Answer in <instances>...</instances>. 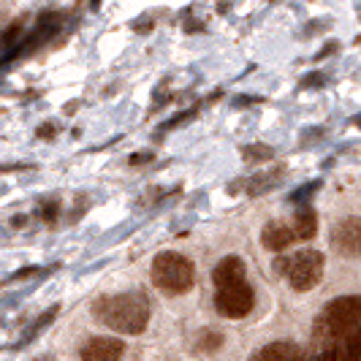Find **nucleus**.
Masks as SVG:
<instances>
[{
  "mask_svg": "<svg viewBox=\"0 0 361 361\" xmlns=\"http://www.w3.org/2000/svg\"><path fill=\"white\" fill-rule=\"evenodd\" d=\"M312 340L321 350H340L361 361V296H340L329 302L315 321Z\"/></svg>",
  "mask_w": 361,
  "mask_h": 361,
  "instance_id": "nucleus-1",
  "label": "nucleus"
},
{
  "mask_svg": "<svg viewBox=\"0 0 361 361\" xmlns=\"http://www.w3.org/2000/svg\"><path fill=\"white\" fill-rule=\"evenodd\" d=\"M95 318L117 331V334H128L136 337L142 334L149 324V302L145 293L139 290H128V293H114V296H104L95 307Z\"/></svg>",
  "mask_w": 361,
  "mask_h": 361,
  "instance_id": "nucleus-2",
  "label": "nucleus"
},
{
  "mask_svg": "<svg viewBox=\"0 0 361 361\" xmlns=\"http://www.w3.org/2000/svg\"><path fill=\"white\" fill-rule=\"evenodd\" d=\"M152 283L169 296L188 293L196 283V267H193L190 258L174 253V250L158 253L152 261Z\"/></svg>",
  "mask_w": 361,
  "mask_h": 361,
  "instance_id": "nucleus-3",
  "label": "nucleus"
},
{
  "mask_svg": "<svg viewBox=\"0 0 361 361\" xmlns=\"http://www.w3.org/2000/svg\"><path fill=\"white\" fill-rule=\"evenodd\" d=\"M324 267L326 258L318 250H302V253L290 255V258H280L274 264V269L280 271V274H286L290 288L299 290V293L312 290L324 280Z\"/></svg>",
  "mask_w": 361,
  "mask_h": 361,
  "instance_id": "nucleus-4",
  "label": "nucleus"
},
{
  "mask_svg": "<svg viewBox=\"0 0 361 361\" xmlns=\"http://www.w3.org/2000/svg\"><path fill=\"white\" fill-rule=\"evenodd\" d=\"M63 27V14L60 11H44L41 17L36 19V25H33V30L27 33V36L19 41L14 49H8V52L3 54V60H0V66H8L11 60H17L22 54L27 52H36L41 44H47V41H52L54 33Z\"/></svg>",
  "mask_w": 361,
  "mask_h": 361,
  "instance_id": "nucleus-5",
  "label": "nucleus"
},
{
  "mask_svg": "<svg viewBox=\"0 0 361 361\" xmlns=\"http://www.w3.org/2000/svg\"><path fill=\"white\" fill-rule=\"evenodd\" d=\"M253 305H255V293L245 280L234 283V286H223L215 293V310L223 318H231V321L245 318L253 310Z\"/></svg>",
  "mask_w": 361,
  "mask_h": 361,
  "instance_id": "nucleus-6",
  "label": "nucleus"
},
{
  "mask_svg": "<svg viewBox=\"0 0 361 361\" xmlns=\"http://www.w3.org/2000/svg\"><path fill=\"white\" fill-rule=\"evenodd\" d=\"M331 247L345 258H361V217H345L331 228Z\"/></svg>",
  "mask_w": 361,
  "mask_h": 361,
  "instance_id": "nucleus-7",
  "label": "nucleus"
},
{
  "mask_svg": "<svg viewBox=\"0 0 361 361\" xmlns=\"http://www.w3.org/2000/svg\"><path fill=\"white\" fill-rule=\"evenodd\" d=\"M126 345L117 337H90L82 345L79 359L82 361H123Z\"/></svg>",
  "mask_w": 361,
  "mask_h": 361,
  "instance_id": "nucleus-8",
  "label": "nucleus"
},
{
  "mask_svg": "<svg viewBox=\"0 0 361 361\" xmlns=\"http://www.w3.org/2000/svg\"><path fill=\"white\" fill-rule=\"evenodd\" d=\"M293 239H296L293 228L286 226V223H280V220L267 223V226H264V231H261V245H264L267 250H271V253H283Z\"/></svg>",
  "mask_w": 361,
  "mask_h": 361,
  "instance_id": "nucleus-9",
  "label": "nucleus"
},
{
  "mask_svg": "<svg viewBox=\"0 0 361 361\" xmlns=\"http://www.w3.org/2000/svg\"><path fill=\"white\" fill-rule=\"evenodd\" d=\"M212 280H215L217 288L242 283V280H245V261H242L239 255H226V258H220L217 267L212 269Z\"/></svg>",
  "mask_w": 361,
  "mask_h": 361,
  "instance_id": "nucleus-10",
  "label": "nucleus"
},
{
  "mask_svg": "<svg viewBox=\"0 0 361 361\" xmlns=\"http://www.w3.org/2000/svg\"><path fill=\"white\" fill-rule=\"evenodd\" d=\"M250 361H302V350L293 343H269L255 350Z\"/></svg>",
  "mask_w": 361,
  "mask_h": 361,
  "instance_id": "nucleus-11",
  "label": "nucleus"
},
{
  "mask_svg": "<svg viewBox=\"0 0 361 361\" xmlns=\"http://www.w3.org/2000/svg\"><path fill=\"white\" fill-rule=\"evenodd\" d=\"M283 174H286V169H283V166H277V169H271V171H261V174L250 177V180L245 182L247 196H264V193H269L271 188H277V185H280Z\"/></svg>",
  "mask_w": 361,
  "mask_h": 361,
  "instance_id": "nucleus-12",
  "label": "nucleus"
},
{
  "mask_svg": "<svg viewBox=\"0 0 361 361\" xmlns=\"http://www.w3.org/2000/svg\"><path fill=\"white\" fill-rule=\"evenodd\" d=\"M290 228H293L296 239H302V242L312 239V236L318 234V215H315V209L307 207V204H302V209L296 212L293 223H290Z\"/></svg>",
  "mask_w": 361,
  "mask_h": 361,
  "instance_id": "nucleus-13",
  "label": "nucleus"
},
{
  "mask_svg": "<svg viewBox=\"0 0 361 361\" xmlns=\"http://www.w3.org/2000/svg\"><path fill=\"white\" fill-rule=\"evenodd\" d=\"M57 305H54L52 310H47V312H44V315H41V318H36V321H33V326H27V331H25V337H22V340H19V345H25V343H30V340H33V337H38V331H41V329H47V326L52 324L54 318H57Z\"/></svg>",
  "mask_w": 361,
  "mask_h": 361,
  "instance_id": "nucleus-14",
  "label": "nucleus"
},
{
  "mask_svg": "<svg viewBox=\"0 0 361 361\" xmlns=\"http://www.w3.org/2000/svg\"><path fill=\"white\" fill-rule=\"evenodd\" d=\"M22 30H25V19H17V22L3 33V38H0V49H6V52H8V49H14L19 41L25 38L22 36Z\"/></svg>",
  "mask_w": 361,
  "mask_h": 361,
  "instance_id": "nucleus-15",
  "label": "nucleus"
},
{
  "mask_svg": "<svg viewBox=\"0 0 361 361\" xmlns=\"http://www.w3.org/2000/svg\"><path fill=\"white\" fill-rule=\"evenodd\" d=\"M242 155H245L247 163H261V161H271L274 158V149L269 145H250L242 149Z\"/></svg>",
  "mask_w": 361,
  "mask_h": 361,
  "instance_id": "nucleus-16",
  "label": "nucleus"
},
{
  "mask_svg": "<svg viewBox=\"0 0 361 361\" xmlns=\"http://www.w3.org/2000/svg\"><path fill=\"white\" fill-rule=\"evenodd\" d=\"M223 345V334L220 331H201V340H199V348L201 350H217Z\"/></svg>",
  "mask_w": 361,
  "mask_h": 361,
  "instance_id": "nucleus-17",
  "label": "nucleus"
},
{
  "mask_svg": "<svg viewBox=\"0 0 361 361\" xmlns=\"http://www.w3.org/2000/svg\"><path fill=\"white\" fill-rule=\"evenodd\" d=\"M318 188H321V182H307L305 188H299V190L290 193V201H293V204H307V199L318 190Z\"/></svg>",
  "mask_w": 361,
  "mask_h": 361,
  "instance_id": "nucleus-18",
  "label": "nucleus"
},
{
  "mask_svg": "<svg viewBox=\"0 0 361 361\" xmlns=\"http://www.w3.org/2000/svg\"><path fill=\"white\" fill-rule=\"evenodd\" d=\"M312 361H353V359L340 353V350H318V353L312 356Z\"/></svg>",
  "mask_w": 361,
  "mask_h": 361,
  "instance_id": "nucleus-19",
  "label": "nucleus"
},
{
  "mask_svg": "<svg viewBox=\"0 0 361 361\" xmlns=\"http://www.w3.org/2000/svg\"><path fill=\"white\" fill-rule=\"evenodd\" d=\"M57 212H60V204H57V201H44V204H41V217H44L47 223H52L54 217H57Z\"/></svg>",
  "mask_w": 361,
  "mask_h": 361,
  "instance_id": "nucleus-20",
  "label": "nucleus"
},
{
  "mask_svg": "<svg viewBox=\"0 0 361 361\" xmlns=\"http://www.w3.org/2000/svg\"><path fill=\"white\" fill-rule=\"evenodd\" d=\"M54 133H57V128L49 126V123H47V126H41V128H38V139H52Z\"/></svg>",
  "mask_w": 361,
  "mask_h": 361,
  "instance_id": "nucleus-21",
  "label": "nucleus"
},
{
  "mask_svg": "<svg viewBox=\"0 0 361 361\" xmlns=\"http://www.w3.org/2000/svg\"><path fill=\"white\" fill-rule=\"evenodd\" d=\"M38 271V267H25V269L22 271H17V274H14V277H11V280H22V277H27V274H30V277H33V274H36Z\"/></svg>",
  "mask_w": 361,
  "mask_h": 361,
  "instance_id": "nucleus-22",
  "label": "nucleus"
},
{
  "mask_svg": "<svg viewBox=\"0 0 361 361\" xmlns=\"http://www.w3.org/2000/svg\"><path fill=\"white\" fill-rule=\"evenodd\" d=\"M147 161H152L149 152H145V155H130V166H139V163H147Z\"/></svg>",
  "mask_w": 361,
  "mask_h": 361,
  "instance_id": "nucleus-23",
  "label": "nucleus"
},
{
  "mask_svg": "<svg viewBox=\"0 0 361 361\" xmlns=\"http://www.w3.org/2000/svg\"><path fill=\"white\" fill-rule=\"evenodd\" d=\"M321 82H324V76H321V73H312V76H307V79H305L302 85L307 87V85H321Z\"/></svg>",
  "mask_w": 361,
  "mask_h": 361,
  "instance_id": "nucleus-24",
  "label": "nucleus"
}]
</instances>
